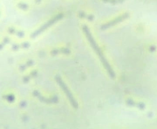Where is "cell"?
Masks as SVG:
<instances>
[{"label":"cell","instance_id":"5b68a950","mask_svg":"<svg viewBox=\"0 0 157 129\" xmlns=\"http://www.w3.org/2000/svg\"><path fill=\"white\" fill-rule=\"evenodd\" d=\"M41 1V0H37L38 2H40V1Z\"/></svg>","mask_w":157,"mask_h":129},{"label":"cell","instance_id":"277c9868","mask_svg":"<svg viewBox=\"0 0 157 129\" xmlns=\"http://www.w3.org/2000/svg\"><path fill=\"white\" fill-rule=\"evenodd\" d=\"M127 14H124L122 15L121 16L119 17H117L116 19L105 24L101 26V29L102 30H105V29H108V28H110L111 27L113 26L114 25L118 23H120V22H121L123 20L125 19L126 17H127Z\"/></svg>","mask_w":157,"mask_h":129},{"label":"cell","instance_id":"3957f363","mask_svg":"<svg viewBox=\"0 0 157 129\" xmlns=\"http://www.w3.org/2000/svg\"><path fill=\"white\" fill-rule=\"evenodd\" d=\"M63 17V15L62 14H59L57 15L56 16L53 17V18L51 19L50 20H49L47 23L43 25V26L41 27V28L39 29L38 31V34L41 33L44 30L47 29V28H49L53 24H55L56 22L61 19Z\"/></svg>","mask_w":157,"mask_h":129},{"label":"cell","instance_id":"6da1fadb","mask_svg":"<svg viewBox=\"0 0 157 129\" xmlns=\"http://www.w3.org/2000/svg\"><path fill=\"white\" fill-rule=\"evenodd\" d=\"M82 29H83V32L86 35L87 39L88 40L90 44L91 47L92 48L93 50L95 51L96 54L98 56L100 60L101 61V63H102L104 67H105L106 71H107L110 76L113 78L115 76L114 72H113L111 66L110 65L108 61L105 58V56L101 51V50L99 46H98V44L95 41L93 37L92 36V34L90 33L89 28L86 25H84L82 27Z\"/></svg>","mask_w":157,"mask_h":129},{"label":"cell","instance_id":"7a4b0ae2","mask_svg":"<svg viewBox=\"0 0 157 129\" xmlns=\"http://www.w3.org/2000/svg\"><path fill=\"white\" fill-rule=\"evenodd\" d=\"M55 80H56V82H57L58 84L61 87L63 91L65 93L66 96L68 98L70 103L71 104L72 106L74 108H78V105L77 101H76L75 98H74L72 94L71 93L70 89H69L67 86L65 84V83L63 81L60 76H56V77H55Z\"/></svg>","mask_w":157,"mask_h":129}]
</instances>
